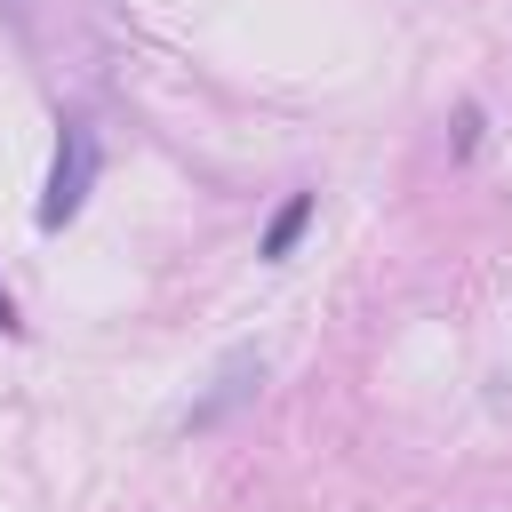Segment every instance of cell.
<instances>
[{
	"label": "cell",
	"mask_w": 512,
	"mask_h": 512,
	"mask_svg": "<svg viewBox=\"0 0 512 512\" xmlns=\"http://www.w3.org/2000/svg\"><path fill=\"white\" fill-rule=\"evenodd\" d=\"M0 328H16V304H8V288H0Z\"/></svg>",
	"instance_id": "obj_4"
},
{
	"label": "cell",
	"mask_w": 512,
	"mask_h": 512,
	"mask_svg": "<svg viewBox=\"0 0 512 512\" xmlns=\"http://www.w3.org/2000/svg\"><path fill=\"white\" fill-rule=\"evenodd\" d=\"M88 184H96V128L88 120H64L56 128V168H48V192H40V224L48 232L72 224L80 200H88Z\"/></svg>",
	"instance_id": "obj_1"
},
{
	"label": "cell",
	"mask_w": 512,
	"mask_h": 512,
	"mask_svg": "<svg viewBox=\"0 0 512 512\" xmlns=\"http://www.w3.org/2000/svg\"><path fill=\"white\" fill-rule=\"evenodd\" d=\"M304 224H312V192H296V200H288V208L272 216V232H264V256L280 264V256H288V248L304 240Z\"/></svg>",
	"instance_id": "obj_3"
},
{
	"label": "cell",
	"mask_w": 512,
	"mask_h": 512,
	"mask_svg": "<svg viewBox=\"0 0 512 512\" xmlns=\"http://www.w3.org/2000/svg\"><path fill=\"white\" fill-rule=\"evenodd\" d=\"M256 392H264V352H256V344H240V352H224V360H216L208 392H192L184 432H216V424H232V416H240Z\"/></svg>",
	"instance_id": "obj_2"
}]
</instances>
